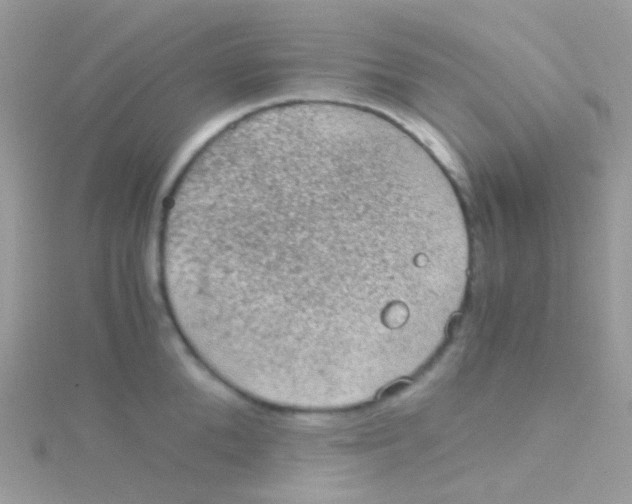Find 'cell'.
Instances as JSON below:
<instances>
[{
	"mask_svg": "<svg viewBox=\"0 0 632 504\" xmlns=\"http://www.w3.org/2000/svg\"><path fill=\"white\" fill-rule=\"evenodd\" d=\"M404 209L358 184L287 178L231 194L225 231L230 271L267 313L308 319L352 315L366 246L388 238Z\"/></svg>",
	"mask_w": 632,
	"mask_h": 504,
	"instance_id": "6da1fadb",
	"label": "cell"
},
{
	"mask_svg": "<svg viewBox=\"0 0 632 504\" xmlns=\"http://www.w3.org/2000/svg\"><path fill=\"white\" fill-rule=\"evenodd\" d=\"M409 385L406 381H399L397 383L392 384L390 387L386 388L384 392L381 394L382 397L392 396Z\"/></svg>",
	"mask_w": 632,
	"mask_h": 504,
	"instance_id": "7a4b0ae2",
	"label": "cell"
}]
</instances>
